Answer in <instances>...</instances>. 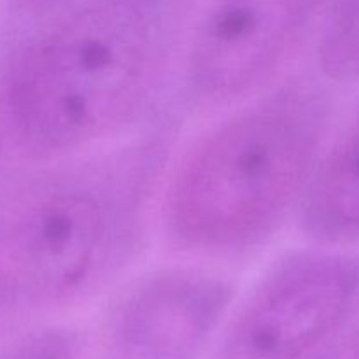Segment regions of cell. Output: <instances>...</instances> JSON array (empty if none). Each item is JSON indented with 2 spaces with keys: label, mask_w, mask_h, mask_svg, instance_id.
Segmentation results:
<instances>
[{
  "label": "cell",
  "mask_w": 359,
  "mask_h": 359,
  "mask_svg": "<svg viewBox=\"0 0 359 359\" xmlns=\"http://www.w3.org/2000/svg\"><path fill=\"white\" fill-rule=\"evenodd\" d=\"M318 67L333 83L359 79V0H333L321 28Z\"/></svg>",
  "instance_id": "obj_8"
},
{
  "label": "cell",
  "mask_w": 359,
  "mask_h": 359,
  "mask_svg": "<svg viewBox=\"0 0 359 359\" xmlns=\"http://www.w3.org/2000/svg\"><path fill=\"white\" fill-rule=\"evenodd\" d=\"M326 0H212L186 55L196 104L230 102L269 79L294 51Z\"/></svg>",
  "instance_id": "obj_5"
},
{
  "label": "cell",
  "mask_w": 359,
  "mask_h": 359,
  "mask_svg": "<svg viewBox=\"0 0 359 359\" xmlns=\"http://www.w3.org/2000/svg\"><path fill=\"white\" fill-rule=\"evenodd\" d=\"M300 224L316 241L359 237V119L321 154L302 198Z\"/></svg>",
  "instance_id": "obj_7"
},
{
  "label": "cell",
  "mask_w": 359,
  "mask_h": 359,
  "mask_svg": "<svg viewBox=\"0 0 359 359\" xmlns=\"http://www.w3.org/2000/svg\"><path fill=\"white\" fill-rule=\"evenodd\" d=\"M328 116L325 93L297 83L210 130L168 181V242L205 255L265 242L300 207L321 160Z\"/></svg>",
  "instance_id": "obj_3"
},
{
  "label": "cell",
  "mask_w": 359,
  "mask_h": 359,
  "mask_svg": "<svg viewBox=\"0 0 359 359\" xmlns=\"http://www.w3.org/2000/svg\"><path fill=\"white\" fill-rule=\"evenodd\" d=\"M235 297L224 277L163 269L140 277L112 307L100 359H196Z\"/></svg>",
  "instance_id": "obj_6"
},
{
  "label": "cell",
  "mask_w": 359,
  "mask_h": 359,
  "mask_svg": "<svg viewBox=\"0 0 359 359\" xmlns=\"http://www.w3.org/2000/svg\"><path fill=\"white\" fill-rule=\"evenodd\" d=\"M81 340L67 328H42L20 337L0 351V359H79Z\"/></svg>",
  "instance_id": "obj_9"
},
{
  "label": "cell",
  "mask_w": 359,
  "mask_h": 359,
  "mask_svg": "<svg viewBox=\"0 0 359 359\" xmlns=\"http://www.w3.org/2000/svg\"><path fill=\"white\" fill-rule=\"evenodd\" d=\"M11 6L18 16L41 27L69 14L74 7V0H11Z\"/></svg>",
  "instance_id": "obj_10"
},
{
  "label": "cell",
  "mask_w": 359,
  "mask_h": 359,
  "mask_svg": "<svg viewBox=\"0 0 359 359\" xmlns=\"http://www.w3.org/2000/svg\"><path fill=\"white\" fill-rule=\"evenodd\" d=\"M174 32L147 0H98L35 27L0 81V123L14 147L53 160L135 121L167 74Z\"/></svg>",
  "instance_id": "obj_2"
},
{
  "label": "cell",
  "mask_w": 359,
  "mask_h": 359,
  "mask_svg": "<svg viewBox=\"0 0 359 359\" xmlns=\"http://www.w3.org/2000/svg\"><path fill=\"white\" fill-rule=\"evenodd\" d=\"M163 140L14 175L0 184V325L74 304L133 258Z\"/></svg>",
  "instance_id": "obj_1"
},
{
  "label": "cell",
  "mask_w": 359,
  "mask_h": 359,
  "mask_svg": "<svg viewBox=\"0 0 359 359\" xmlns=\"http://www.w3.org/2000/svg\"><path fill=\"white\" fill-rule=\"evenodd\" d=\"M359 309V255L291 252L235 318L223 359H309Z\"/></svg>",
  "instance_id": "obj_4"
}]
</instances>
